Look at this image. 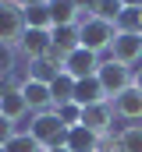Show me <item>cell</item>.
Instances as JSON below:
<instances>
[{
  "instance_id": "2e32d148",
  "label": "cell",
  "mask_w": 142,
  "mask_h": 152,
  "mask_svg": "<svg viewBox=\"0 0 142 152\" xmlns=\"http://www.w3.org/2000/svg\"><path fill=\"white\" fill-rule=\"evenodd\" d=\"M53 46L61 50V53H71V50H78L82 46V36H78V25H57L53 32Z\"/></svg>"
},
{
  "instance_id": "44dd1931",
  "label": "cell",
  "mask_w": 142,
  "mask_h": 152,
  "mask_svg": "<svg viewBox=\"0 0 142 152\" xmlns=\"http://www.w3.org/2000/svg\"><path fill=\"white\" fill-rule=\"evenodd\" d=\"M57 75H61V71H57V67H50L46 60H32V64H29V78H36V81H46V85H50Z\"/></svg>"
},
{
  "instance_id": "ac0fdd59",
  "label": "cell",
  "mask_w": 142,
  "mask_h": 152,
  "mask_svg": "<svg viewBox=\"0 0 142 152\" xmlns=\"http://www.w3.org/2000/svg\"><path fill=\"white\" fill-rule=\"evenodd\" d=\"M117 142H121V152H142V124H128L117 131Z\"/></svg>"
},
{
  "instance_id": "52a82bcc",
  "label": "cell",
  "mask_w": 142,
  "mask_h": 152,
  "mask_svg": "<svg viewBox=\"0 0 142 152\" xmlns=\"http://www.w3.org/2000/svg\"><path fill=\"white\" fill-rule=\"evenodd\" d=\"M64 71H68L75 81H78V78H92L100 71V53H92V50H85V46L71 50L68 60H64Z\"/></svg>"
},
{
  "instance_id": "7a4b0ae2",
  "label": "cell",
  "mask_w": 142,
  "mask_h": 152,
  "mask_svg": "<svg viewBox=\"0 0 142 152\" xmlns=\"http://www.w3.org/2000/svg\"><path fill=\"white\" fill-rule=\"evenodd\" d=\"M78 36H82V46L85 50L103 53V50H110V42L117 39V25H110L103 18H96V14H85L78 21Z\"/></svg>"
},
{
  "instance_id": "5b68a950",
  "label": "cell",
  "mask_w": 142,
  "mask_h": 152,
  "mask_svg": "<svg viewBox=\"0 0 142 152\" xmlns=\"http://www.w3.org/2000/svg\"><path fill=\"white\" fill-rule=\"evenodd\" d=\"M110 60L132 67L142 60V32H117V39L110 42Z\"/></svg>"
},
{
  "instance_id": "9a60e30c",
  "label": "cell",
  "mask_w": 142,
  "mask_h": 152,
  "mask_svg": "<svg viewBox=\"0 0 142 152\" xmlns=\"http://www.w3.org/2000/svg\"><path fill=\"white\" fill-rule=\"evenodd\" d=\"M50 96H53V110L61 106V103H71L75 99V78L68 71H61V75L50 81Z\"/></svg>"
},
{
  "instance_id": "603a6c76",
  "label": "cell",
  "mask_w": 142,
  "mask_h": 152,
  "mask_svg": "<svg viewBox=\"0 0 142 152\" xmlns=\"http://www.w3.org/2000/svg\"><path fill=\"white\" fill-rule=\"evenodd\" d=\"M14 134H18V124H14V120H7V117L0 113V145H7Z\"/></svg>"
},
{
  "instance_id": "7c38bea8",
  "label": "cell",
  "mask_w": 142,
  "mask_h": 152,
  "mask_svg": "<svg viewBox=\"0 0 142 152\" xmlns=\"http://www.w3.org/2000/svg\"><path fill=\"white\" fill-rule=\"evenodd\" d=\"M0 113L7 117V120H14V124L29 113V103H25V96L18 92V85H14V88H0Z\"/></svg>"
},
{
  "instance_id": "277c9868",
  "label": "cell",
  "mask_w": 142,
  "mask_h": 152,
  "mask_svg": "<svg viewBox=\"0 0 142 152\" xmlns=\"http://www.w3.org/2000/svg\"><path fill=\"white\" fill-rule=\"evenodd\" d=\"M96 78H100V85H103L106 99H114V96H121L124 88H132V67H124V64H117V60H100V71H96Z\"/></svg>"
},
{
  "instance_id": "1f68e13d",
  "label": "cell",
  "mask_w": 142,
  "mask_h": 152,
  "mask_svg": "<svg viewBox=\"0 0 142 152\" xmlns=\"http://www.w3.org/2000/svg\"><path fill=\"white\" fill-rule=\"evenodd\" d=\"M0 75H4V67H0Z\"/></svg>"
},
{
  "instance_id": "e0dca14e",
  "label": "cell",
  "mask_w": 142,
  "mask_h": 152,
  "mask_svg": "<svg viewBox=\"0 0 142 152\" xmlns=\"http://www.w3.org/2000/svg\"><path fill=\"white\" fill-rule=\"evenodd\" d=\"M25 14V28H53V14H50V7L46 4H39V7H25L21 11Z\"/></svg>"
},
{
  "instance_id": "f546056e",
  "label": "cell",
  "mask_w": 142,
  "mask_h": 152,
  "mask_svg": "<svg viewBox=\"0 0 142 152\" xmlns=\"http://www.w3.org/2000/svg\"><path fill=\"white\" fill-rule=\"evenodd\" d=\"M46 152H68V149H46Z\"/></svg>"
},
{
  "instance_id": "6da1fadb",
  "label": "cell",
  "mask_w": 142,
  "mask_h": 152,
  "mask_svg": "<svg viewBox=\"0 0 142 152\" xmlns=\"http://www.w3.org/2000/svg\"><path fill=\"white\" fill-rule=\"evenodd\" d=\"M68 131H71V127L57 117V110L36 113L32 124H29V134L43 145V152H46V149H64V145H68Z\"/></svg>"
},
{
  "instance_id": "9c48e42d",
  "label": "cell",
  "mask_w": 142,
  "mask_h": 152,
  "mask_svg": "<svg viewBox=\"0 0 142 152\" xmlns=\"http://www.w3.org/2000/svg\"><path fill=\"white\" fill-rule=\"evenodd\" d=\"M82 127H89L92 134H110V131H114V106H110V103L82 106Z\"/></svg>"
},
{
  "instance_id": "cb8c5ba5",
  "label": "cell",
  "mask_w": 142,
  "mask_h": 152,
  "mask_svg": "<svg viewBox=\"0 0 142 152\" xmlns=\"http://www.w3.org/2000/svg\"><path fill=\"white\" fill-rule=\"evenodd\" d=\"M96 152H121V142H117V134L110 131V134H100V149Z\"/></svg>"
},
{
  "instance_id": "7402d4cb",
  "label": "cell",
  "mask_w": 142,
  "mask_h": 152,
  "mask_svg": "<svg viewBox=\"0 0 142 152\" xmlns=\"http://www.w3.org/2000/svg\"><path fill=\"white\" fill-rule=\"evenodd\" d=\"M57 117H61L68 127H78V124H82V106H78V103H61V106H57Z\"/></svg>"
},
{
  "instance_id": "ba28073f",
  "label": "cell",
  "mask_w": 142,
  "mask_h": 152,
  "mask_svg": "<svg viewBox=\"0 0 142 152\" xmlns=\"http://www.w3.org/2000/svg\"><path fill=\"white\" fill-rule=\"evenodd\" d=\"M18 92L25 96V103H29L32 113H46V110H53V96H50V85H46V81L25 78V81L18 85Z\"/></svg>"
},
{
  "instance_id": "8fae6325",
  "label": "cell",
  "mask_w": 142,
  "mask_h": 152,
  "mask_svg": "<svg viewBox=\"0 0 142 152\" xmlns=\"http://www.w3.org/2000/svg\"><path fill=\"white\" fill-rule=\"evenodd\" d=\"M71 103H78V106H100V103H110L103 92V85H100V78H78L75 81V99Z\"/></svg>"
},
{
  "instance_id": "4dcf8cb0",
  "label": "cell",
  "mask_w": 142,
  "mask_h": 152,
  "mask_svg": "<svg viewBox=\"0 0 142 152\" xmlns=\"http://www.w3.org/2000/svg\"><path fill=\"white\" fill-rule=\"evenodd\" d=\"M0 152H7V149H4V145H0Z\"/></svg>"
},
{
  "instance_id": "484cf974",
  "label": "cell",
  "mask_w": 142,
  "mask_h": 152,
  "mask_svg": "<svg viewBox=\"0 0 142 152\" xmlns=\"http://www.w3.org/2000/svg\"><path fill=\"white\" fill-rule=\"evenodd\" d=\"M11 4H18V7L25 11V7H39V4H50V0H11Z\"/></svg>"
},
{
  "instance_id": "d6986e66",
  "label": "cell",
  "mask_w": 142,
  "mask_h": 152,
  "mask_svg": "<svg viewBox=\"0 0 142 152\" xmlns=\"http://www.w3.org/2000/svg\"><path fill=\"white\" fill-rule=\"evenodd\" d=\"M4 149H7V152H43V145L36 142L29 131H18V134H14V138L4 145Z\"/></svg>"
},
{
  "instance_id": "f1b7e54d",
  "label": "cell",
  "mask_w": 142,
  "mask_h": 152,
  "mask_svg": "<svg viewBox=\"0 0 142 152\" xmlns=\"http://www.w3.org/2000/svg\"><path fill=\"white\" fill-rule=\"evenodd\" d=\"M135 14H139V28H142V7H139V11H135Z\"/></svg>"
},
{
  "instance_id": "30bf717a",
  "label": "cell",
  "mask_w": 142,
  "mask_h": 152,
  "mask_svg": "<svg viewBox=\"0 0 142 152\" xmlns=\"http://www.w3.org/2000/svg\"><path fill=\"white\" fill-rule=\"evenodd\" d=\"M110 106H114V117H121V120H142V92L132 85L121 96H114Z\"/></svg>"
},
{
  "instance_id": "ffe728a7",
  "label": "cell",
  "mask_w": 142,
  "mask_h": 152,
  "mask_svg": "<svg viewBox=\"0 0 142 152\" xmlns=\"http://www.w3.org/2000/svg\"><path fill=\"white\" fill-rule=\"evenodd\" d=\"M92 14H96V18H103V21H110V25H117V18L124 14V4H121V0H100Z\"/></svg>"
},
{
  "instance_id": "4316f807",
  "label": "cell",
  "mask_w": 142,
  "mask_h": 152,
  "mask_svg": "<svg viewBox=\"0 0 142 152\" xmlns=\"http://www.w3.org/2000/svg\"><path fill=\"white\" fill-rule=\"evenodd\" d=\"M132 85L142 92V67H135V71H132Z\"/></svg>"
},
{
  "instance_id": "5bb4252c",
  "label": "cell",
  "mask_w": 142,
  "mask_h": 152,
  "mask_svg": "<svg viewBox=\"0 0 142 152\" xmlns=\"http://www.w3.org/2000/svg\"><path fill=\"white\" fill-rule=\"evenodd\" d=\"M46 7H50V14H53V28H57V25H78V21H82V11H78L75 0H50Z\"/></svg>"
},
{
  "instance_id": "d4e9b609",
  "label": "cell",
  "mask_w": 142,
  "mask_h": 152,
  "mask_svg": "<svg viewBox=\"0 0 142 152\" xmlns=\"http://www.w3.org/2000/svg\"><path fill=\"white\" fill-rule=\"evenodd\" d=\"M75 4H78V11H82V18H85V11H89V14H92V11H96V4H100V0H75Z\"/></svg>"
},
{
  "instance_id": "4fadbf2b",
  "label": "cell",
  "mask_w": 142,
  "mask_h": 152,
  "mask_svg": "<svg viewBox=\"0 0 142 152\" xmlns=\"http://www.w3.org/2000/svg\"><path fill=\"white\" fill-rule=\"evenodd\" d=\"M68 152H96L100 149V134H92L89 127H71L68 131V145H64Z\"/></svg>"
},
{
  "instance_id": "83f0119b",
  "label": "cell",
  "mask_w": 142,
  "mask_h": 152,
  "mask_svg": "<svg viewBox=\"0 0 142 152\" xmlns=\"http://www.w3.org/2000/svg\"><path fill=\"white\" fill-rule=\"evenodd\" d=\"M121 4H124L128 11H139V7H142V0H121Z\"/></svg>"
},
{
  "instance_id": "3957f363",
  "label": "cell",
  "mask_w": 142,
  "mask_h": 152,
  "mask_svg": "<svg viewBox=\"0 0 142 152\" xmlns=\"http://www.w3.org/2000/svg\"><path fill=\"white\" fill-rule=\"evenodd\" d=\"M21 36H25V14H21V7L11 4V0H0V46L18 50Z\"/></svg>"
},
{
  "instance_id": "8992f818",
  "label": "cell",
  "mask_w": 142,
  "mask_h": 152,
  "mask_svg": "<svg viewBox=\"0 0 142 152\" xmlns=\"http://www.w3.org/2000/svg\"><path fill=\"white\" fill-rule=\"evenodd\" d=\"M53 32V28H50ZM46 28H25V36H21V42H18V53L32 64V60H43L46 57V50L53 46V36H50Z\"/></svg>"
}]
</instances>
